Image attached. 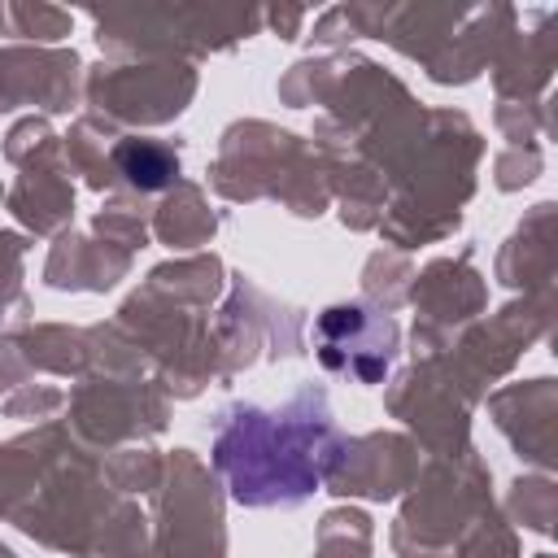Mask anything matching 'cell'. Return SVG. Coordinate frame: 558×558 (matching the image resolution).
<instances>
[{
    "instance_id": "cell-2",
    "label": "cell",
    "mask_w": 558,
    "mask_h": 558,
    "mask_svg": "<svg viewBox=\"0 0 558 558\" xmlns=\"http://www.w3.org/2000/svg\"><path fill=\"white\" fill-rule=\"evenodd\" d=\"M314 349L331 375H349L353 384H384L401 357V327L362 301H344L318 314Z\"/></svg>"
},
{
    "instance_id": "cell-3",
    "label": "cell",
    "mask_w": 558,
    "mask_h": 558,
    "mask_svg": "<svg viewBox=\"0 0 558 558\" xmlns=\"http://www.w3.org/2000/svg\"><path fill=\"white\" fill-rule=\"evenodd\" d=\"M113 166H118V174H122L131 187H140V192H161V187H170V183L179 179V157H174L166 144L140 140V135L118 140Z\"/></svg>"
},
{
    "instance_id": "cell-1",
    "label": "cell",
    "mask_w": 558,
    "mask_h": 558,
    "mask_svg": "<svg viewBox=\"0 0 558 558\" xmlns=\"http://www.w3.org/2000/svg\"><path fill=\"white\" fill-rule=\"evenodd\" d=\"M327 392L305 384L279 410L235 401L214 418V471L240 506H301L344 462Z\"/></svg>"
}]
</instances>
